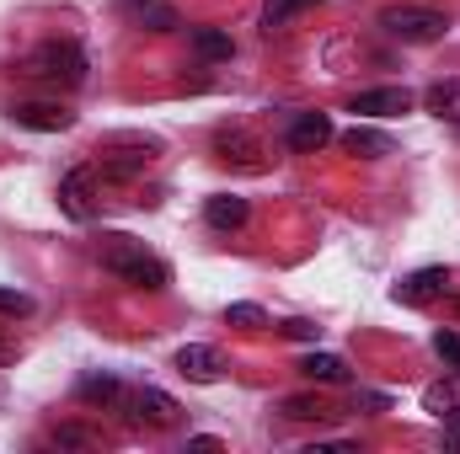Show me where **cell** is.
Here are the masks:
<instances>
[{
	"mask_svg": "<svg viewBox=\"0 0 460 454\" xmlns=\"http://www.w3.org/2000/svg\"><path fill=\"white\" fill-rule=\"evenodd\" d=\"M97 262H102V273H113L118 284H134V289H166L172 284V267L155 257V251H145V240H134V235H102V246H97Z\"/></svg>",
	"mask_w": 460,
	"mask_h": 454,
	"instance_id": "cell-1",
	"label": "cell"
},
{
	"mask_svg": "<svg viewBox=\"0 0 460 454\" xmlns=\"http://www.w3.org/2000/svg\"><path fill=\"white\" fill-rule=\"evenodd\" d=\"M86 70H92V59H86V48L81 43H70V38H54V43H38L22 65H16V75H27V81H38V86H65V92H75V86H86Z\"/></svg>",
	"mask_w": 460,
	"mask_h": 454,
	"instance_id": "cell-2",
	"label": "cell"
},
{
	"mask_svg": "<svg viewBox=\"0 0 460 454\" xmlns=\"http://www.w3.org/2000/svg\"><path fill=\"white\" fill-rule=\"evenodd\" d=\"M155 139H145V134H113V139H102L97 144V177H108V182H134L150 161H155Z\"/></svg>",
	"mask_w": 460,
	"mask_h": 454,
	"instance_id": "cell-3",
	"label": "cell"
},
{
	"mask_svg": "<svg viewBox=\"0 0 460 454\" xmlns=\"http://www.w3.org/2000/svg\"><path fill=\"white\" fill-rule=\"evenodd\" d=\"M380 27L396 38V43H439L450 32V16L434 11V5H385L380 11Z\"/></svg>",
	"mask_w": 460,
	"mask_h": 454,
	"instance_id": "cell-4",
	"label": "cell"
},
{
	"mask_svg": "<svg viewBox=\"0 0 460 454\" xmlns=\"http://www.w3.org/2000/svg\"><path fill=\"white\" fill-rule=\"evenodd\" d=\"M118 412H123L128 423H139V428H172V423L182 417V406H177L166 390H155V385H145V390H128Z\"/></svg>",
	"mask_w": 460,
	"mask_h": 454,
	"instance_id": "cell-5",
	"label": "cell"
},
{
	"mask_svg": "<svg viewBox=\"0 0 460 454\" xmlns=\"http://www.w3.org/2000/svg\"><path fill=\"white\" fill-rule=\"evenodd\" d=\"M59 209H65L75 225H86V220L97 214V166H75V171L59 177Z\"/></svg>",
	"mask_w": 460,
	"mask_h": 454,
	"instance_id": "cell-6",
	"label": "cell"
},
{
	"mask_svg": "<svg viewBox=\"0 0 460 454\" xmlns=\"http://www.w3.org/2000/svg\"><path fill=\"white\" fill-rule=\"evenodd\" d=\"M177 374L182 380H193V385H220L226 380V358L209 347V342H188V347H177Z\"/></svg>",
	"mask_w": 460,
	"mask_h": 454,
	"instance_id": "cell-7",
	"label": "cell"
},
{
	"mask_svg": "<svg viewBox=\"0 0 460 454\" xmlns=\"http://www.w3.org/2000/svg\"><path fill=\"white\" fill-rule=\"evenodd\" d=\"M450 294V273L445 267H418L396 284V305H434Z\"/></svg>",
	"mask_w": 460,
	"mask_h": 454,
	"instance_id": "cell-8",
	"label": "cell"
},
{
	"mask_svg": "<svg viewBox=\"0 0 460 454\" xmlns=\"http://www.w3.org/2000/svg\"><path fill=\"white\" fill-rule=\"evenodd\" d=\"M332 134H338V128H332L327 113H300L295 123H289V139H284V144H289L295 155H316V150L332 144Z\"/></svg>",
	"mask_w": 460,
	"mask_h": 454,
	"instance_id": "cell-9",
	"label": "cell"
},
{
	"mask_svg": "<svg viewBox=\"0 0 460 454\" xmlns=\"http://www.w3.org/2000/svg\"><path fill=\"white\" fill-rule=\"evenodd\" d=\"M348 113H358V118H402V113H412V92H402V86H375V92H358Z\"/></svg>",
	"mask_w": 460,
	"mask_h": 454,
	"instance_id": "cell-10",
	"label": "cell"
},
{
	"mask_svg": "<svg viewBox=\"0 0 460 454\" xmlns=\"http://www.w3.org/2000/svg\"><path fill=\"white\" fill-rule=\"evenodd\" d=\"M215 155H220V161H235V166H246V171H262V144H257V134H246L241 123L215 134Z\"/></svg>",
	"mask_w": 460,
	"mask_h": 454,
	"instance_id": "cell-11",
	"label": "cell"
},
{
	"mask_svg": "<svg viewBox=\"0 0 460 454\" xmlns=\"http://www.w3.org/2000/svg\"><path fill=\"white\" fill-rule=\"evenodd\" d=\"M11 123L38 128V134H59V128H70V123H75V113H70V108H59V102H16V108H11Z\"/></svg>",
	"mask_w": 460,
	"mask_h": 454,
	"instance_id": "cell-12",
	"label": "cell"
},
{
	"mask_svg": "<svg viewBox=\"0 0 460 454\" xmlns=\"http://www.w3.org/2000/svg\"><path fill=\"white\" fill-rule=\"evenodd\" d=\"M343 150L348 155H358V161H380V155H396V144H391V134H380V128H369V123H353L343 134Z\"/></svg>",
	"mask_w": 460,
	"mask_h": 454,
	"instance_id": "cell-13",
	"label": "cell"
},
{
	"mask_svg": "<svg viewBox=\"0 0 460 454\" xmlns=\"http://www.w3.org/2000/svg\"><path fill=\"white\" fill-rule=\"evenodd\" d=\"M300 374H305L311 385H348V363L338 353H305V358H300Z\"/></svg>",
	"mask_w": 460,
	"mask_h": 454,
	"instance_id": "cell-14",
	"label": "cell"
},
{
	"mask_svg": "<svg viewBox=\"0 0 460 454\" xmlns=\"http://www.w3.org/2000/svg\"><path fill=\"white\" fill-rule=\"evenodd\" d=\"M246 214H252V209H246V198H235V193H215V198L204 204V220L215 230H241Z\"/></svg>",
	"mask_w": 460,
	"mask_h": 454,
	"instance_id": "cell-15",
	"label": "cell"
},
{
	"mask_svg": "<svg viewBox=\"0 0 460 454\" xmlns=\"http://www.w3.org/2000/svg\"><path fill=\"white\" fill-rule=\"evenodd\" d=\"M423 108L434 118H445V123H460V81H434L423 92Z\"/></svg>",
	"mask_w": 460,
	"mask_h": 454,
	"instance_id": "cell-16",
	"label": "cell"
},
{
	"mask_svg": "<svg viewBox=\"0 0 460 454\" xmlns=\"http://www.w3.org/2000/svg\"><path fill=\"white\" fill-rule=\"evenodd\" d=\"M123 380H113V374H86L81 380V401H92V406H123Z\"/></svg>",
	"mask_w": 460,
	"mask_h": 454,
	"instance_id": "cell-17",
	"label": "cell"
},
{
	"mask_svg": "<svg viewBox=\"0 0 460 454\" xmlns=\"http://www.w3.org/2000/svg\"><path fill=\"white\" fill-rule=\"evenodd\" d=\"M279 412L295 417V423H332V417H338V412H332L327 401H316V396H284Z\"/></svg>",
	"mask_w": 460,
	"mask_h": 454,
	"instance_id": "cell-18",
	"label": "cell"
},
{
	"mask_svg": "<svg viewBox=\"0 0 460 454\" xmlns=\"http://www.w3.org/2000/svg\"><path fill=\"white\" fill-rule=\"evenodd\" d=\"M193 48H199V59H204V65H220V59L235 54V43H230L220 27H193Z\"/></svg>",
	"mask_w": 460,
	"mask_h": 454,
	"instance_id": "cell-19",
	"label": "cell"
},
{
	"mask_svg": "<svg viewBox=\"0 0 460 454\" xmlns=\"http://www.w3.org/2000/svg\"><path fill=\"white\" fill-rule=\"evenodd\" d=\"M230 327H241V332H257V327H268V316H262V305H230L226 310Z\"/></svg>",
	"mask_w": 460,
	"mask_h": 454,
	"instance_id": "cell-20",
	"label": "cell"
},
{
	"mask_svg": "<svg viewBox=\"0 0 460 454\" xmlns=\"http://www.w3.org/2000/svg\"><path fill=\"white\" fill-rule=\"evenodd\" d=\"M295 11H300V0H268V5H262V27L273 32V27H284Z\"/></svg>",
	"mask_w": 460,
	"mask_h": 454,
	"instance_id": "cell-21",
	"label": "cell"
},
{
	"mask_svg": "<svg viewBox=\"0 0 460 454\" xmlns=\"http://www.w3.org/2000/svg\"><path fill=\"white\" fill-rule=\"evenodd\" d=\"M0 316H32V294H22V289H0Z\"/></svg>",
	"mask_w": 460,
	"mask_h": 454,
	"instance_id": "cell-22",
	"label": "cell"
},
{
	"mask_svg": "<svg viewBox=\"0 0 460 454\" xmlns=\"http://www.w3.org/2000/svg\"><path fill=\"white\" fill-rule=\"evenodd\" d=\"M434 353H439V358L460 374V332H450V327H445V332H434Z\"/></svg>",
	"mask_w": 460,
	"mask_h": 454,
	"instance_id": "cell-23",
	"label": "cell"
},
{
	"mask_svg": "<svg viewBox=\"0 0 460 454\" xmlns=\"http://www.w3.org/2000/svg\"><path fill=\"white\" fill-rule=\"evenodd\" d=\"M423 406H429L434 417H445V412L456 406V390H450V385H429V390H423Z\"/></svg>",
	"mask_w": 460,
	"mask_h": 454,
	"instance_id": "cell-24",
	"label": "cell"
},
{
	"mask_svg": "<svg viewBox=\"0 0 460 454\" xmlns=\"http://www.w3.org/2000/svg\"><path fill=\"white\" fill-rule=\"evenodd\" d=\"M284 337H295V342H316V337H322V327H311V321H284Z\"/></svg>",
	"mask_w": 460,
	"mask_h": 454,
	"instance_id": "cell-25",
	"label": "cell"
},
{
	"mask_svg": "<svg viewBox=\"0 0 460 454\" xmlns=\"http://www.w3.org/2000/svg\"><path fill=\"white\" fill-rule=\"evenodd\" d=\"M445 444H450V450H460V401L445 412Z\"/></svg>",
	"mask_w": 460,
	"mask_h": 454,
	"instance_id": "cell-26",
	"label": "cell"
},
{
	"mask_svg": "<svg viewBox=\"0 0 460 454\" xmlns=\"http://www.w3.org/2000/svg\"><path fill=\"white\" fill-rule=\"evenodd\" d=\"M5 358H11V342H5V332H0V363H5Z\"/></svg>",
	"mask_w": 460,
	"mask_h": 454,
	"instance_id": "cell-27",
	"label": "cell"
}]
</instances>
